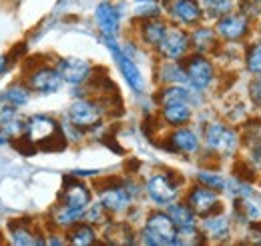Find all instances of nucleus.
Segmentation results:
<instances>
[{
	"instance_id": "1",
	"label": "nucleus",
	"mask_w": 261,
	"mask_h": 246,
	"mask_svg": "<svg viewBox=\"0 0 261 246\" xmlns=\"http://www.w3.org/2000/svg\"><path fill=\"white\" fill-rule=\"evenodd\" d=\"M141 242L149 246L177 244V226L173 224L167 212H151L145 220V228L141 232Z\"/></svg>"
},
{
	"instance_id": "2",
	"label": "nucleus",
	"mask_w": 261,
	"mask_h": 246,
	"mask_svg": "<svg viewBox=\"0 0 261 246\" xmlns=\"http://www.w3.org/2000/svg\"><path fill=\"white\" fill-rule=\"evenodd\" d=\"M205 148L215 156H233L239 148V134L225 122H211L203 132Z\"/></svg>"
},
{
	"instance_id": "3",
	"label": "nucleus",
	"mask_w": 261,
	"mask_h": 246,
	"mask_svg": "<svg viewBox=\"0 0 261 246\" xmlns=\"http://www.w3.org/2000/svg\"><path fill=\"white\" fill-rule=\"evenodd\" d=\"M145 190H147V194L153 202L167 206V204H171L179 198L181 182L177 180V176L173 172H157L147 180Z\"/></svg>"
},
{
	"instance_id": "4",
	"label": "nucleus",
	"mask_w": 261,
	"mask_h": 246,
	"mask_svg": "<svg viewBox=\"0 0 261 246\" xmlns=\"http://www.w3.org/2000/svg\"><path fill=\"white\" fill-rule=\"evenodd\" d=\"M31 144L44 146L48 142H55L57 138H65L61 134V126L57 120H53L50 116H42V114H34L24 122V134H22Z\"/></svg>"
},
{
	"instance_id": "5",
	"label": "nucleus",
	"mask_w": 261,
	"mask_h": 246,
	"mask_svg": "<svg viewBox=\"0 0 261 246\" xmlns=\"http://www.w3.org/2000/svg\"><path fill=\"white\" fill-rule=\"evenodd\" d=\"M102 112L105 108L100 102L91 98H79L68 108V122L79 130H89L98 126V122L102 120Z\"/></svg>"
},
{
	"instance_id": "6",
	"label": "nucleus",
	"mask_w": 261,
	"mask_h": 246,
	"mask_svg": "<svg viewBox=\"0 0 261 246\" xmlns=\"http://www.w3.org/2000/svg\"><path fill=\"white\" fill-rule=\"evenodd\" d=\"M102 40L107 42V48L111 50V54H113V58L117 62V66H119L123 78L127 80V84H129L135 93H143V90H145V80H143V74H141L139 66H137L129 54L115 42V36H102Z\"/></svg>"
},
{
	"instance_id": "7",
	"label": "nucleus",
	"mask_w": 261,
	"mask_h": 246,
	"mask_svg": "<svg viewBox=\"0 0 261 246\" xmlns=\"http://www.w3.org/2000/svg\"><path fill=\"white\" fill-rule=\"evenodd\" d=\"M185 72H187V82L195 88V90H207L213 80H215V66L205 54H191L187 56V60L183 62Z\"/></svg>"
},
{
	"instance_id": "8",
	"label": "nucleus",
	"mask_w": 261,
	"mask_h": 246,
	"mask_svg": "<svg viewBox=\"0 0 261 246\" xmlns=\"http://www.w3.org/2000/svg\"><path fill=\"white\" fill-rule=\"evenodd\" d=\"M189 48H191L189 32L177 26H167L161 42L157 44V52L165 60H181L187 56Z\"/></svg>"
},
{
	"instance_id": "9",
	"label": "nucleus",
	"mask_w": 261,
	"mask_h": 246,
	"mask_svg": "<svg viewBox=\"0 0 261 246\" xmlns=\"http://www.w3.org/2000/svg\"><path fill=\"white\" fill-rule=\"evenodd\" d=\"M27 86L38 94H55L61 90L63 78L55 66L36 64L27 72Z\"/></svg>"
},
{
	"instance_id": "10",
	"label": "nucleus",
	"mask_w": 261,
	"mask_h": 246,
	"mask_svg": "<svg viewBox=\"0 0 261 246\" xmlns=\"http://www.w3.org/2000/svg\"><path fill=\"white\" fill-rule=\"evenodd\" d=\"M251 30V20L247 14L243 12H227L223 16L217 18L215 32L219 38L227 40V42H239L243 40Z\"/></svg>"
},
{
	"instance_id": "11",
	"label": "nucleus",
	"mask_w": 261,
	"mask_h": 246,
	"mask_svg": "<svg viewBox=\"0 0 261 246\" xmlns=\"http://www.w3.org/2000/svg\"><path fill=\"white\" fill-rule=\"evenodd\" d=\"M167 14L183 26H197L203 18V10L199 0H163Z\"/></svg>"
},
{
	"instance_id": "12",
	"label": "nucleus",
	"mask_w": 261,
	"mask_h": 246,
	"mask_svg": "<svg viewBox=\"0 0 261 246\" xmlns=\"http://www.w3.org/2000/svg\"><path fill=\"white\" fill-rule=\"evenodd\" d=\"M187 204L191 206V210L197 216H209L221 210V200H219L217 190H213V188L205 184H197L189 190Z\"/></svg>"
},
{
	"instance_id": "13",
	"label": "nucleus",
	"mask_w": 261,
	"mask_h": 246,
	"mask_svg": "<svg viewBox=\"0 0 261 246\" xmlns=\"http://www.w3.org/2000/svg\"><path fill=\"white\" fill-rule=\"evenodd\" d=\"M130 196L123 182H109L107 186L98 188V202L107 208L109 214H117V212H125L130 206Z\"/></svg>"
},
{
	"instance_id": "14",
	"label": "nucleus",
	"mask_w": 261,
	"mask_h": 246,
	"mask_svg": "<svg viewBox=\"0 0 261 246\" xmlns=\"http://www.w3.org/2000/svg\"><path fill=\"white\" fill-rule=\"evenodd\" d=\"M55 68L59 70L63 82H68L72 86H81L93 76L91 62L83 60V58H61L55 64Z\"/></svg>"
},
{
	"instance_id": "15",
	"label": "nucleus",
	"mask_w": 261,
	"mask_h": 246,
	"mask_svg": "<svg viewBox=\"0 0 261 246\" xmlns=\"http://www.w3.org/2000/svg\"><path fill=\"white\" fill-rule=\"evenodd\" d=\"M199 232H201L203 240L223 242L231 234V220L225 214H217V212L203 216V220L199 222Z\"/></svg>"
},
{
	"instance_id": "16",
	"label": "nucleus",
	"mask_w": 261,
	"mask_h": 246,
	"mask_svg": "<svg viewBox=\"0 0 261 246\" xmlns=\"http://www.w3.org/2000/svg\"><path fill=\"white\" fill-rule=\"evenodd\" d=\"M95 20H97L98 30L102 36H117L121 28V12L113 2H100L95 10Z\"/></svg>"
},
{
	"instance_id": "17",
	"label": "nucleus",
	"mask_w": 261,
	"mask_h": 246,
	"mask_svg": "<svg viewBox=\"0 0 261 246\" xmlns=\"http://www.w3.org/2000/svg\"><path fill=\"white\" fill-rule=\"evenodd\" d=\"M61 204L85 212V208L91 204V190L87 188V184H83L79 180L66 182L61 192Z\"/></svg>"
},
{
	"instance_id": "18",
	"label": "nucleus",
	"mask_w": 261,
	"mask_h": 246,
	"mask_svg": "<svg viewBox=\"0 0 261 246\" xmlns=\"http://www.w3.org/2000/svg\"><path fill=\"white\" fill-rule=\"evenodd\" d=\"M167 214L171 216L173 224L177 226V232H193L199 228V220L197 214L191 210V206L187 202H171L167 204Z\"/></svg>"
},
{
	"instance_id": "19",
	"label": "nucleus",
	"mask_w": 261,
	"mask_h": 246,
	"mask_svg": "<svg viewBox=\"0 0 261 246\" xmlns=\"http://www.w3.org/2000/svg\"><path fill=\"white\" fill-rule=\"evenodd\" d=\"M169 140V146L173 152L179 154H195L201 146V140L191 128H185V126H177V130L167 138Z\"/></svg>"
},
{
	"instance_id": "20",
	"label": "nucleus",
	"mask_w": 261,
	"mask_h": 246,
	"mask_svg": "<svg viewBox=\"0 0 261 246\" xmlns=\"http://www.w3.org/2000/svg\"><path fill=\"white\" fill-rule=\"evenodd\" d=\"M193 116V106L189 102H169L161 104V118L165 124L177 128V126H185Z\"/></svg>"
},
{
	"instance_id": "21",
	"label": "nucleus",
	"mask_w": 261,
	"mask_h": 246,
	"mask_svg": "<svg viewBox=\"0 0 261 246\" xmlns=\"http://www.w3.org/2000/svg\"><path fill=\"white\" fill-rule=\"evenodd\" d=\"M189 40H191V48L199 52V54H207L211 50L217 48V42H219V36L215 28H209V26H197L195 30L189 34Z\"/></svg>"
},
{
	"instance_id": "22",
	"label": "nucleus",
	"mask_w": 261,
	"mask_h": 246,
	"mask_svg": "<svg viewBox=\"0 0 261 246\" xmlns=\"http://www.w3.org/2000/svg\"><path fill=\"white\" fill-rule=\"evenodd\" d=\"M165 30H167V24H165L159 16H155V18H143L139 34H141V40H143L147 46L157 48V44L161 42Z\"/></svg>"
},
{
	"instance_id": "23",
	"label": "nucleus",
	"mask_w": 261,
	"mask_h": 246,
	"mask_svg": "<svg viewBox=\"0 0 261 246\" xmlns=\"http://www.w3.org/2000/svg\"><path fill=\"white\" fill-rule=\"evenodd\" d=\"M68 242L74 246H89L97 242V230L93 228V224L89 222H76L68 228Z\"/></svg>"
},
{
	"instance_id": "24",
	"label": "nucleus",
	"mask_w": 261,
	"mask_h": 246,
	"mask_svg": "<svg viewBox=\"0 0 261 246\" xmlns=\"http://www.w3.org/2000/svg\"><path fill=\"white\" fill-rule=\"evenodd\" d=\"M157 76L165 84H183V82H187L185 66L177 60H165L157 70Z\"/></svg>"
},
{
	"instance_id": "25",
	"label": "nucleus",
	"mask_w": 261,
	"mask_h": 246,
	"mask_svg": "<svg viewBox=\"0 0 261 246\" xmlns=\"http://www.w3.org/2000/svg\"><path fill=\"white\" fill-rule=\"evenodd\" d=\"M10 242L16 246H33V244H44L42 238H38V234L34 232L31 226L22 224V222H14L10 224Z\"/></svg>"
},
{
	"instance_id": "26",
	"label": "nucleus",
	"mask_w": 261,
	"mask_h": 246,
	"mask_svg": "<svg viewBox=\"0 0 261 246\" xmlns=\"http://www.w3.org/2000/svg\"><path fill=\"white\" fill-rule=\"evenodd\" d=\"M159 102L169 104V102H189L193 106V93H189L181 84H167L163 90L159 93Z\"/></svg>"
},
{
	"instance_id": "27",
	"label": "nucleus",
	"mask_w": 261,
	"mask_h": 246,
	"mask_svg": "<svg viewBox=\"0 0 261 246\" xmlns=\"http://www.w3.org/2000/svg\"><path fill=\"white\" fill-rule=\"evenodd\" d=\"M105 236H107V242H111V244H133L135 242V238H133L135 234L130 232L129 226L123 224V222L107 226Z\"/></svg>"
},
{
	"instance_id": "28",
	"label": "nucleus",
	"mask_w": 261,
	"mask_h": 246,
	"mask_svg": "<svg viewBox=\"0 0 261 246\" xmlns=\"http://www.w3.org/2000/svg\"><path fill=\"white\" fill-rule=\"evenodd\" d=\"M83 214L85 212H81V210H74V208H68V206H63V204H59L57 208H55V214H53V222L57 224V226H61V228H70L72 224H76L79 220H83Z\"/></svg>"
},
{
	"instance_id": "29",
	"label": "nucleus",
	"mask_w": 261,
	"mask_h": 246,
	"mask_svg": "<svg viewBox=\"0 0 261 246\" xmlns=\"http://www.w3.org/2000/svg\"><path fill=\"white\" fill-rule=\"evenodd\" d=\"M199 4H201L203 14L219 18V16H223V14H227V12L233 10L235 0H199Z\"/></svg>"
},
{
	"instance_id": "30",
	"label": "nucleus",
	"mask_w": 261,
	"mask_h": 246,
	"mask_svg": "<svg viewBox=\"0 0 261 246\" xmlns=\"http://www.w3.org/2000/svg\"><path fill=\"white\" fill-rule=\"evenodd\" d=\"M2 94H4V98H6L10 104H14V106H22V104H27V102L31 100V88H29L27 84H22V82L10 84Z\"/></svg>"
},
{
	"instance_id": "31",
	"label": "nucleus",
	"mask_w": 261,
	"mask_h": 246,
	"mask_svg": "<svg viewBox=\"0 0 261 246\" xmlns=\"http://www.w3.org/2000/svg\"><path fill=\"white\" fill-rule=\"evenodd\" d=\"M241 140H245V144L251 146H259L261 144V120H249L243 128Z\"/></svg>"
},
{
	"instance_id": "32",
	"label": "nucleus",
	"mask_w": 261,
	"mask_h": 246,
	"mask_svg": "<svg viewBox=\"0 0 261 246\" xmlns=\"http://www.w3.org/2000/svg\"><path fill=\"white\" fill-rule=\"evenodd\" d=\"M197 180H199V184L209 186V188H213V190H217V192H221V190H225V188H227V180H225L223 176H219L217 172L201 170V172L197 174Z\"/></svg>"
},
{
	"instance_id": "33",
	"label": "nucleus",
	"mask_w": 261,
	"mask_h": 246,
	"mask_svg": "<svg viewBox=\"0 0 261 246\" xmlns=\"http://www.w3.org/2000/svg\"><path fill=\"white\" fill-rule=\"evenodd\" d=\"M83 220L89 222V224H105L109 220V212L107 208L98 202V204H89L85 208V214H83Z\"/></svg>"
},
{
	"instance_id": "34",
	"label": "nucleus",
	"mask_w": 261,
	"mask_h": 246,
	"mask_svg": "<svg viewBox=\"0 0 261 246\" xmlns=\"http://www.w3.org/2000/svg\"><path fill=\"white\" fill-rule=\"evenodd\" d=\"M245 66L249 72L253 74H261V42L257 44H251L247 48V54H245Z\"/></svg>"
},
{
	"instance_id": "35",
	"label": "nucleus",
	"mask_w": 261,
	"mask_h": 246,
	"mask_svg": "<svg viewBox=\"0 0 261 246\" xmlns=\"http://www.w3.org/2000/svg\"><path fill=\"white\" fill-rule=\"evenodd\" d=\"M237 4H239V12L247 16L261 14V0H237Z\"/></svg>"
},
{
	"instance_id": "36",
	"label": "nucleus",
	"mask_w": 261,
	"mask_h": 246,
	"mask_svg": "<svg viewBox=\"0 0 261 246\" xmlns=\"http://www.w3.org/2000/svg\"><path fill=\"white\" fill-rule=\"evenodd\" d=\"M141 6H139V10H137V14L141 16V18H155V16H159V6L155 4V0H151V2H139Z\"/></svg>"
},
{
	"instance_id": "37",
	"label": "nucleus",
	"mask_w": 261,
	"mask_h": 246,
	"mask_svg": "<svg viewBox=\"0 0 261 246\" xmlns=\"http://www.w3.org/2000/svg\"><path fill=\"white\" fill-rule=\"evenodd\" d=\"M249 98H251V102L261 108V74H257L251 82H249Z\"/></svg>"
},
{
	"instance_id": "38",
	"label": "nucleus",
	"mask_w": 261,
	"mask_h": 246,
	"mask_svg": "<svg viewBox=\"0 0 261 246\" xmlns=\"http://www.w3.org/2000/svg\"><path fill=\"white\" fill-rule=\"evenodd\" d=\"M4 68H6V58H4V56H2V58H0V72H2V70H4Z\"/></svg>"
},
{
	"instance_id": "39",
	"label": "nucleus",
	"mask_w": 261,
	"mask_h": 246,
	"mask_svg": "<svg viewBox=\"0 0 261 246\" xmlns=\"http://www.w3.org/2000/svg\"><path fill=\"white\" fill-rule=\"evenodd\" d=\"M4 142H6V138H4V136H0V146H2Z\"/></svg>"
},
{
	"instance_id": "40",
	"label": "nucleus",
	"mask_w": 261,
	"mask_h": 246,
	"mask_svg": "<svg viewBox=\"0 0 261 246\" xmlns=\"http://www.w3.org/2000/svg\"><path fill=\"white\" fill-rule=\"evenodd\" d=\"M137 2H151V0H137Z\"/></svg>"
},
{
	"instance_id": "41",
	"label": "nucleus",
	"mask_w": 261,
	"mask_h": 246,
	"mask_svg": "<svg viewBox=\"0 0 261 246\" xmlns=\"http://www.w3.org/2000/svg\"><path fill=\"white\" fill-rule=\"evenodd\" d=\"M259 28H261V24H259Z\"/></svg>"
}]
</instances>
